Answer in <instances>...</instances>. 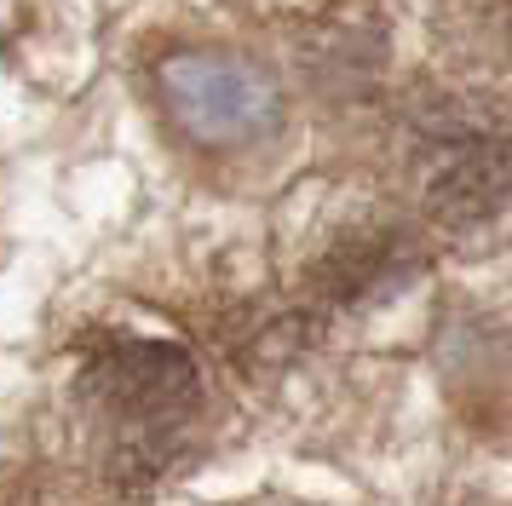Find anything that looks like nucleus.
Masks as SVG:
<instances>
[{"label":"nucleus","instance_id":"obj_1","mask_svg":"<svg viewBox=\"0 0 512 506\" xmlns=\"http://www.w3.org/2000/svg\"><path fill=\"white\" fill-rule=\"evenodd\" d=\"M150 87L167 127L208 156L254 150L282 127V81L236 46H173L156 58Z\"/></svg>","mask_w":512,"mask_h":506},{"label":"nucleus","instance_id":"obj_2","mask_svg":"<svg viewBox=\"0 0 512 506\" xmlns=\"http://www.w3.org/2000/svg\"><path fill=\"white\" fill-rule=\"evenodd\" d=\"M196 397H202V380L179 345L110 340L81 368L87 414L104 426L110 455L121 466H139V472H150V460L179 443Z\"/></svg>","mask_w":512,"mask_h":506}]
</instances>
